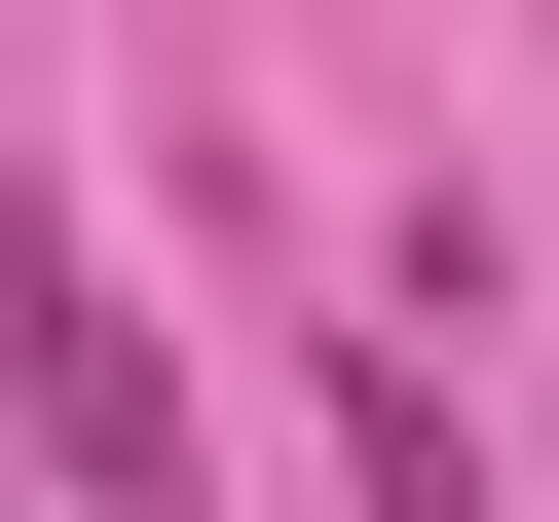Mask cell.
<instances>
[{"label":"cell","mask_w":559,"mask_h":522,"mask_svg":"<svg viewBox=\"0 0 559 522\" xmlns=\"http://www.w3.org/2000/svg\"><path fill=\"white\" fill-rule=\"evenodd\" d=\"M336 485H373V522H485V411H448V373L373 336V373H336Z\"/></svg>","instance_id":"1"}]
</instances>
